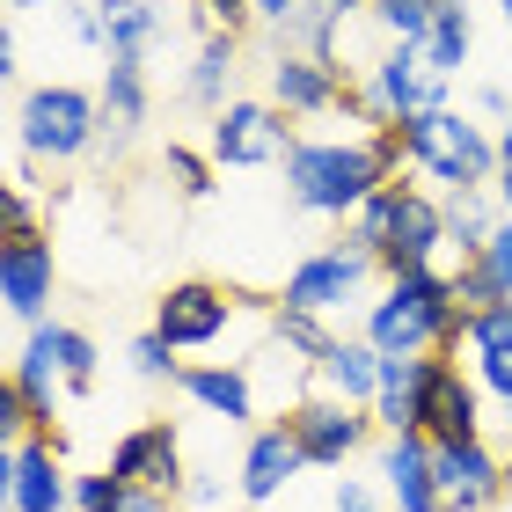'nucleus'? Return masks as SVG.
<instances>
[{"instance_id": "nucleus-12", "label": "nucleus", "mask_w": 512, "mask_h": 512, "mask_svg": "<svg viewBox=\"0 0 512 512\" xmlns=\"http://www.w3.org/2000/svg\"><path fill=\"white\" fill-rule=\"evenodd\" d=\"M271 103L286 110V118H322V110H344L352 103V81H344V66L337 59H322V52H278L271 59Z\"/></svg>"}, {"instance_id": "nucleus-19", "label": "nucleus", "mask_w": 512, "mask_h": 512, "mask_svg": "<svg viewBox=\"0 0 512 512\" xmlns=\"http://www.w3.org/2000/svg\"><path fill=\"white\" fill-rule=\"evenodd\" d=\"M381 483L395 512H447L439 505V469H432V439L410 432V439H388L381 447Z\"/></svg>"}, {"instance_id": "nucleus-33", "label": "nucleus", "mask_w": 512, "mask_h": 512, "mask_svg": "<svg viewBox=\"0 0 512 512\" xmlns=\"http://www.w3.org/2000/svg\"><path fill=\"white\" fill-rule=\"evenodd\" d=\"M469 352L483 359V352H512V300H498V308H483L476 322H469Z\"/></svg>"}, {"instance_id": "nucleus-24", "label": "nucleus", "mask_w": 512, "mask_h": 512, "mask_svg": "<svg viewBox=\"0 0 512 512\" xmlns=\"http://www.w3.org/2000/svg\"><path fill=\"white\" fill-rule=\"evenodd\" d=\"M498 220L505 213H491V198H483V191H454L447 198V256H454V264H476L483 242L498 235Z\"/></svg>"}, {"instance_id": "nucleus-15", "label": "nucleus", "mask_w": 512, "mask_h": 512, "mask_svg": "<svg viewBox=\"0 0 512 512\" xmlns=\"http://www.w3.org/2000/svg\"><path fill=\"white\" fill-rule=\"evenodd\" d=\"M52 286H59V264H52V242H44V235L0 242V293H8V315L15 322H44Z\"/></svg>"}, {"instance_id": "nucleus-32", "label": "nucleus", "mask_w": 512, "mask_h": 512, "mask_svg": "<svg viewBox=\"0 0 512 512\" xmlns=\"http://www.w3.org/2000/svg\"><path fill=\"white\" fill-rule=\"evenodd\" d=\"M191 15H198L205 37H242L249 15H256V0H191Z\"/></svg>"}, {"instance_id": "nucleus-17", "label": "nucleus", "mask_w": 512, "mask_h": 512, "mask_svg": "<svg viewBox=\"0 0 512 512\" xmlns=\"http://www.w3.org/2000/svg\"><path fill=\"white\" fill-rule=\"evenodd\" d=\"M439 374V352L425 359H381V395H374V425L388 439H410V432H425V388Z\"/></svg>"}, {"instance_id": "nucleus-42", "label": "nucleus", "mask_w": 512, "mask_h": 512, "mask_svg": "<svg viewBox=\"0 0 512 512\" xmlns=\"http://www.w3.org/2000/svg\"><path fill=\"white\" fill-rule=\"evenodd\" d=\"M118 512H169V498H161V491H125Z\"/></svg>"}, {"instance_id": "nucleus-14", "label": "nucleus", "mask_w": 512, "mask_h": 512, "mask_svg": "<svg viewBox=\"0 0 512 512\" xmlns=\"http://www.w3.org/2000/svg\"><path fill=\"white\" fill-rule=\"evenodd\" d=\"M432 469H439V505L447 512H491L505 498V461L483 447V439L432 447Z\"/></svg>"}, {"instance_id": "nucleus-41", "label": "nucleus", "mask_w": 512, "mask_h": 512, "mask_svg": "<svg viewBox=\"0 0 512 512\" xmlns=\"http://www.w3.org/2000/svg\"><path fill=\"white\" fill-rule=\"evenodd\" d=\"M476 110H483V118H512V96H505V88H476Z\"/></svg>"}, {"instance_id": "nucleus-7", "label": "nucleus", "mask_w": 512, "mask_h": 512, "mask_svg": "<svg viewBox=\"0 0 512 512\" xmlns=\"http://www.w3.org/2000/svg\"><path fill=\"white\" fill-rule=\"evenodd\" d=\"M300 139L286 132V110L278 103H249L235 96L213 118V139H205V154L220 161V169H271V161H286Z\"/></svg>"}, {"instance_id": "nucleus-20", "label": "nucleus", "mask_w": 512, "mask_h": 512, "mask_svg": "<svg viewBox=\"0 0 512 512\" xmlns=\"http://www.w3.org/2000/svg\"><path fill=\"white\" fill-rule=\"evenodd\" d=\"M315 381H322V395H337V403L374 410V395H381V352H374L366 337H337L330 352H322Z\"/></svg>"}, {"instance_id": "nucleus-23", "label": "nucleus", "mask_w": 512, "mask_h": 512, "mask_svg": "<svg viewBox=\"0 0 512 512\" xmlns=\"http://www.w3.org/2000/svg\"><path fill=\"white\" fill-rule=\"evenodd\" d=\"M235 59H242V37H205V52L191 59V74H183L191 103H205L213 118L235 103Z\"/></svg>"}, {"instance_id": "nucleus-45", "label": "nucleus", "mask_w": 512, "mask_h": 512, "mask_svg": "<svg viewBox=\"0 0 512 512\" xmlns=\"http://www.w3.org/2000/svg\"><path fill=\"white\" fill-rule=\"evenodd\" d=\"M498 161H512V118H505V132H498Z\"/></svg>"}, {"instance_id": "nucleus-22", "label": "nucleus", "mask_w": 512, "mask_h": 512, "mask_svg": "<svg viewBox=\"0 0 512 512\" xmlns=\"http://www.w3.org/2000/svg\"><path fill=\"white\" fill-rule=\"evenodd\" d=\"M161 37L154 0H96V44L110 59H147V44Z\"/></svg>"}, {"instance_id": "nucleus-11", "label": "nucleus", "mask_w": 512, "mask_h": 512, "mask_svg": "<svg viewBox=\"0 0 512 512\" xmlns=\"http://www.w3.org/2000/svg\"><path fill=\"white\" fill-rule=\"evenodd\" d=\"M227 322H235V293L213 286V278H183V286L161 293L154 308V330L176 344V352H205V344L227 337Z\"/></svg>"}, {"instance_id": "nucleus-5", "label": "nucleus", "mask_w": 512, "mask_h": 512, "mask_svg": "<svg viewBox=\"0 0 512 512\" xmlns=\"http://www.w3.org/2000/svg\"><path fill=\"white\" fill-rule=\"evenodd\" d=\"M8 381L30 395L37 425L52 432V403H59V395H88V388H96V344H88L81 330H66V322H37Z\"/></svg>"}, {"instance_id": "nucleus-37", "label": "nucleus", "mask_w": 512, "mask_h": 512, "mask_svg": "<svg viewBox=\"0 0 512 512\" xmlns=\"http://www.w3.org/2000/svg\"><path fill=\"white\" fill-rule=\"evenodd\" d=\"M30 425H37L30 395H22L15 381H0V432H8V447H15V439H30Z\"/></svg>"}, {"instance_id": "nucleus-21", "label": "nucleus", "mask_w": 512, "mask_h": 512, "mask_svg": "<svg viewBox=\"0 0 512 512\" xmlns=\"http://www.w3.org/2000/svg\"><path fill=\"white\" fill-rule=\"evenodd\" d=\"M205 417H227V425H249L256 417V381H249V366H183V381H176Z\"/></svg>"}, {"instance_id": "nucleus-46", "label": "nucleus", "mask_w": 512, "mask_h": 512, "mask_svg": "<svg viewBox=\"0 0 512 512\" xmlns=\"http://www.w3.org/2000/svg\"><path fill=\"white\" fill-rule=\"evenodd\" d=\"M505 498H512V454H505Z\"/></svg>"}, {"instance_id": "nucleus-39", "label": "nucleus", "mask_w": 512, "mask_h": 512, "mask_svg": "<svg viewBox=\"0 0 512 512\" xmlns=\"http://www.w3.org/2000/svg\"><path fill=\"white\" fill-rule=\"evenodd\" d=\"M476 388H491L498 403H512V352H483L476 359Z\"/></svg>"}, {"instance_id": "nucleus-13", "label": "nucleus", "mask_w": 512, "mask_h": 512, "mask_svg": "<svg viewBox=\"0 0 512 512\" xmlns=\"http://www.w3.org/2000/svg\"><path fill=\"white\" fill-rule=\"evenodd\" d=\"M110 476H125L132 491H161V498H183V483H191V469H183V439L169 417H154V425H132L118 439V454H110Z\"/></svg>"}, {"instance_id": "nucleus-3", "label": "nucleus", "mask_w": 512, "mask_h": 512, "mask_svg": "<svg viewBox=\"0 0 512 512\" xmlns=\"http://www.w3.org/2000/svg\"><path fill=\"white\" fill-rule=\"evenodd\" d=\"M410 139V169H425L432 183H447L454 191H483V183H498V139H483V125H469L461 110H425V118L403 125Z\"/></svg>"}, {"instance_id": "nucleus-30", "label": "nucleus", "mask_w": 512, "mask_h": 512, "mask_svg": "<svg viewBox=\"0 0 512 512\" xmlns=\"http://www.w3.org/2000/svg\"><path fill=\"white\" fill-rule=\"evenodd\" d=\"M132 374L139 381H183V359H176V344L161 337V330H147V337H132Z\"/></svg>"}, {"instance_id": "nucleus-26", "label": "nucleus", "mask_w": 512, "mask_h": 512, "mask_svg": "<svg viewBox=\"0 0 512 512\" xmlns=\"http://www.w3.org/2000/svg\"><path fill=\"white\" fill-rule=\"evenodd\" d=\"M103 125H147V74H139V59H110L103 66Z\"/></svg>"}, {"instance_id": "nucleus-36", "label": "nucleus", "mask_w": 512, "mask_h": 512, "mask_svg": "<svg viewBox=\"0 0 512 512\" xmlns=\"http://www.w3.org/2000/svg\"><path fill=\"white\" fill-rule=\"evenodd\" d=\"M0 235L8 242H22V235H37V205H30V191H0Z\"/></svg>"}, {"instance_id": "nucleus-38", "label": "nucleus", "mask_w": 512, "mask_h": 512, "mask_svg": "<svg viewBox=\"0 0 512 512\" xmlns=\"http://www.w3.org/2000/svg\"><path fill=\"white\" fill-rule=\"evenodd\" d=\"M183 498H191L198 512H227V498H242V483H220V476H191V483H183Z\"/></svg>"}, {"instance_id": "nucleus-27", "label": "nucleus", "mask_w": 512, "mask_h": 512, "mask_svg": "<svg viewBox=\"0 0 512 512\" xmlns=\"http://www.w3.org/2000/svg\"><path fill=\"white\" fill-rule=\"evenodd\" d=\"M417 52L432 59V74H461V59H469V8L461 0H439V15H432V37L417 44Z\"/></svg>"}, {"instance_id": "nucleus-48", "label": "nucleus", "mask_w": 512, "mask_h": 512, "mask_svg": "<svg viewBox=\"0 0 512 512\" xmlns=\"http://www.w3.org/2000/svg\"><path fill=\"white\" fill-rule=\"evenodd\" d=\"M498 8H505V30H512V0H498Z\"/></svg>"}, {"instance_id": "nucleus-40", "label": "nucleus", "mask_w": 512, "mask_h": 512, "mask_svg": "<svg viewBox=\"0 0 512 512\" xmlns=\"http://www.w3.org/2000/svg\"><path fill=\"white\" fill-rule=\"evenodd\" d=\"M256 15H264V22H278V30H300V37H308L315 0H256Z\"/></svg>"}, {"instance_id": "nucleus-1", "label": "nucleus", "mask_w": 512, "mask_h": 512, "mask_svg": "<svg viewBox=\"0 0 512 512\" xmlns=\"http://www.w3.org/2000/svg\"><path fill=\"white\" fill-rule=\"evenodd\" d=\"M366 344L381 359H425V352H461L469 344V315L454 308V278L425 264V271H403L388 278V293L366 308Z\"/></svg>"}, {"instance_id": "nucleus-2", "label": "nucleus", "mask_w": 512, "mask_h": 512, "mask_svg": "<svg viewBox=\"0 0 512 512\" xmlns=\"http://www.w3.org/2000/svg\"><path fill=\"white\" fill-rule=\"evenodd\" d=\"M381 183H395V176L381 169L374 139H300V147L286 154L293 205L300 213H322V220H352Z\"/></svg>"}, {"instance_id": "nucleus-34", "label": "nucleus", "mask_w": 512, "mask_h": 512, "mask_svg": "<svg viewBox=\"0 0 512 512\" xmlns=\"http://www.w3.org/2000/svg\"><path fill=\"white\" fill-rule=\"evenodd\" d=\"M476 271H483V278H491V286H498V293L512 300V213L498 220V235L483 242V256H476Z\"/></svg>"}, {"instance_id": "nucleus-28", "label": "nucleus", "mask_w": 512, "mask_h": 512, "mask_svg": "<svg viewBox=\"0 0 512 512\" xmlns=\"http://www.w3.org/2000/svg\"><path fill=\"white\" fill-rule=\"evenodd\" d=\"M271 344H278V352H286V359H300V366H322V352H330V322H322V315H300V308H278L271 315Z\"/></svg>"}, {"instance_id": "nucleus-35", "label": "nucleus", "mask_w": 512, "mask_h": 512, "mask_svg": "<svg viewBox=\"0 0 512 512\" xmlns=\"http://www.w3.org/2000/svg\"><path fill=\"white\" fill-rule=\"evenodd\" d=\"M125 491H132V483L110 476V469H103V476H81V483H74V512H118Z\"/></svg>"}, {"instance_id": "nucleus-29", "label": "nucleus", "mask_w": 512, "mask_h": 512, "mask_svg": "<svg viewBox=\"0 0 512 512\" xmlns=\"http://www.w3.org/2000/svg\"><path fill=\"white\" fill-rule=\"evenodd\" d=\"M432 15H439V0H374V22L388 30V44H425Z\"/></svg>"}, {"instance_id": "nucleus-4", "label": "nucleus", "mask_w": 512, "mask_h": 512, "mask_svg": "<svg viewBox=\"0 0 512 512\" xmlns=\"http://www.w3.org/2000/svg\"><path fill=\"white\" fill-rule=\"evenodd\" d=\"M366 125H410L425 118V110H447V74H432V59L417 52V44H388V52L366 66V88H352V103Z\"/></svg>"}, {"instance_id": "nucleus-49", "label": "nucleus", "mask_w": 512, "mask_h": 512, "mask_svg": "<svg viewBox=\"0 0 512 512\" xmlns=\"http://www.w3.org/2000/svg\"><path fill=\"white\" fill-rule=\"evenodd\" d=\"M505 432H512V403H505Z\"/></svg>"}, {"instance_id": "nucleus-6", "label": "nucleus", "mask_w": 512, "mask_h": 512, "mask_svg": "<svg viewBox=\"0 0 512 512\" xmlns=\"http://www.w3.org/2000/svg\"><path fill=\"white\" fill-rule=\"evenodd\" d=\"M15 125H22V154L30 161H81L103 132V96H88L74 81H44L22 96Z\"/></svg>"}, {"instance_id": "nucleus-43", "label": "nucleus", "mask_w": 512, "mask_h": 512, "mask_svg": "<svg viewBox=\"0 0 512 512\" xmlns=\"http://www.w3.org/2000/svg\"><path fill=\"white\" fill-rule=\"evenodd\" d=\"M337 512H381V505H374V498H366V491H359V483H344V491H337Z\"/></svg>"}, {"instance_id": "nucleus-47", "label": "nucleus", "mask_w": 512, "mask_h": 512, "mask_svg": "<svg viewBox=\"0 0 512 512\" xmlns=\"http://www.w3.org/2000/svg\"><path fill=\"white\" fill-rule=\"evenodd\" d=\"M15 8H52V0H15Z\"/></svg>"}, {"instance_id": "nucleus-18", "label": "nucleus", "mask_w": 512, "mask_h": 512, "mask_svg": "<svg viewBox=\"0 0 512 512\" xmlns=\"http://www.w3.org/2000/svg\"><path fill=\"white\" fill-rule=\"evenodd\" d=\"M300 469H308V454H300L293 425L278 417V425H264V432L249 439V454H242V476H235V483H242V498H249V505H271Z\"/></svg>"}, {"instance_id": "nucleus-8", "label": "nucleus", "mask_w": 512, "mask_h": 512, "mask_svg": "<svg viewBox=\"0 0 512 512\" xmlns=\"http://www.w3.org/2000/svg\"><path fill=\"white\" fill-rule=\"evenodd\" d=\"M286 425L300 439V454H308V469H344V461L374 439V410L337 403V395H300L286 410Z\"/></svg>"}, {"instance_id": "nucleus-44", "label": "nucleus", "mask_w": 512, "mask_h": 512, "mask_svg": "<svg viewBox=\"0 0 512 512\" xmlns=\"http://www.w3.org/2000/svg\"><path fill=\"white\" fill-rule=\"evenodd\" d=\"M498 205H505V213H512V161H505V169H498Z\"/></svg>"}, {"instance_id": "nucleus-31", "label": "nucleus", "mask_w": 512, "mask_h": 512, "mask_svg": "<svg viewBox=\"0 0 512 512\" xmlns=\"http://www.w3.org/2000/svg\"><path fill=\"white\" fill-rule=\"evenodd\" d=\"M161 169H169V183L183 198H205L213 191V154H191V147H169L161 154Z\"/></svg>"}, {"instance_id": "nucleus-25", "label": "nucleus", "mask_w": 512, "mask_h": 512, "mask_svg": "<svg viewBox=\"0 0 512 512\" xmlns=\"http://www.w3.org/2000/svg\"><path fill=\"white\" fill-rule=\"evenodd\" d=\"M403 191H410V183L395 176V183H381V191L366 198L352 220H344V242H352V249H366L374 264H381V249H388V235H395V213H403Z\"/></svg>"}, {"instance_id": "nucleus-16", "label": "nucleus", "mask_w": 512, "mask_h": 512, "mask_svg": "<svg viewBox=\"0 0 512 512\" xmlns=\"http://www.w3.org/2000/svg\"><path fill=\"white\" fill-rule=\"evenodd\" d=\"M425 439L432 447L483 439V388H476V374H461L454 359H439V374L425 388Z\"/></svg>"}, {"instance_id": "nucleus-10", "label": "nucleus", "mask_w": 512, "mask_h": 512, "mask_svg": "<svg viewBox=\"0 0 512 512\" xmlns=\"http://www.w3.org/2000/svg\"><path fill=\"white\" fill-rule=\"evenodd\" d=\"M0 491H8V512H66L74 505V483L59 476V432L15 439L8 461H0Z\"/></svg>"}, {"instance_id": "nucleus-9", "label": "nucleus", "mask_w": 512, "mask_h": 512, "mask_svg": "<svg viewBox=\"0 0 512 512\" xmlns=\"http://www.w3.org/2000/svg\"><path fill=\"white\" fill-rule=\"evenodd\" d=\"M374 278V256L337 242V249H315L308 264L286 271V293H278V308H300V315H330L344 300H359V286Z\"/></svg>"}]
</instances>
